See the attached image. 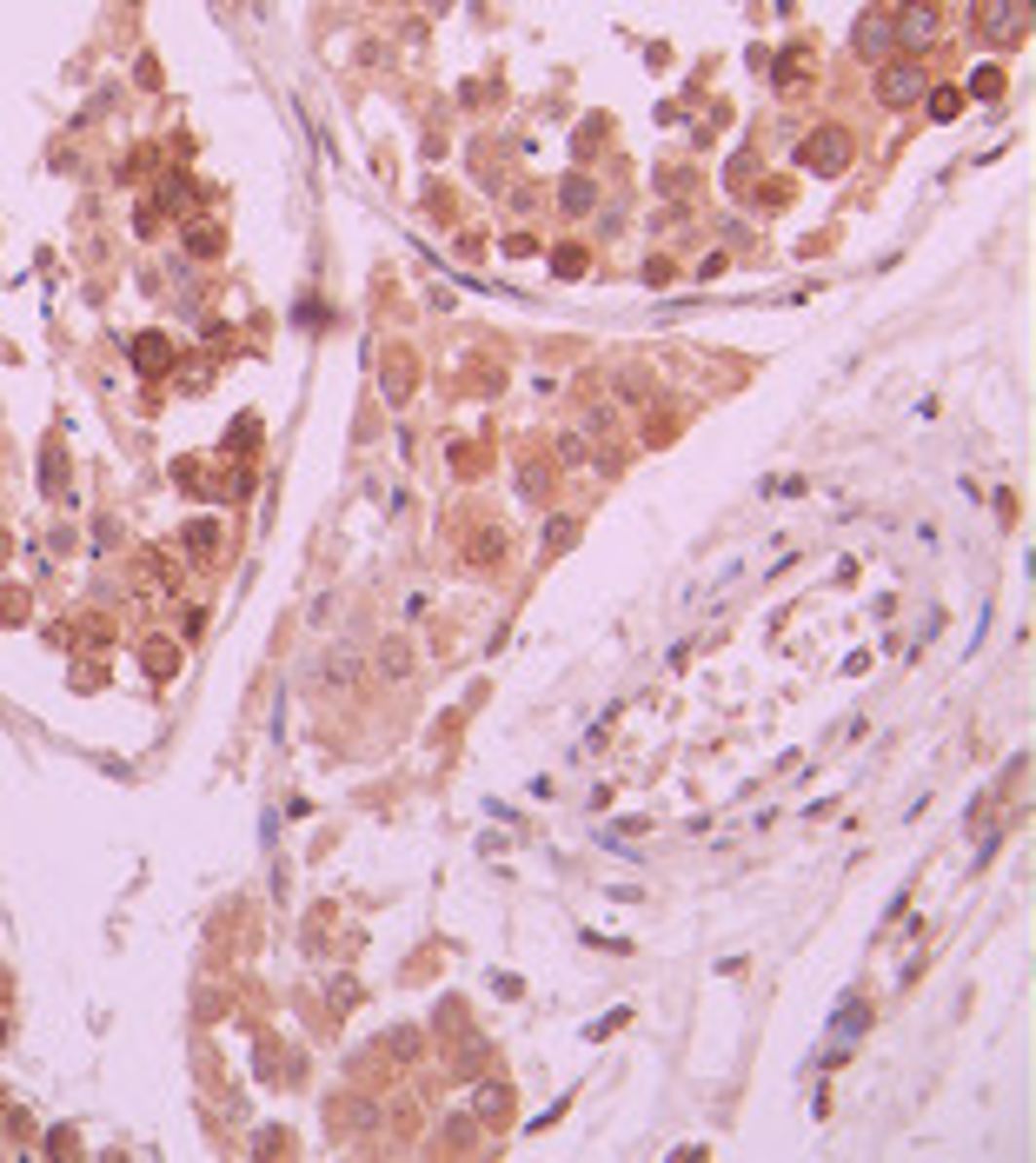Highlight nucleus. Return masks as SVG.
<instances>
[{
  "instance_id": "obj_1",
  "label": "nucleus",
  "mask_w": 1036,
  "mask_h": 1163,
  "mask_svg": "<svg viewBox=\"0 0 1036 1163\" xmlns=\"http://www.w3.org/2000/svg\"><path fill=\"white\" fill-rule=\"evenodd\" d=\"M797 167L817 173V180H837V173L851 167V133H844V127H817V133H804V140H797Z\"/></svg>"
},
{
  "instance_id": "obj_2",
  "label": "nucleus",
  "mask_w": 1036,
  "mask_h": 1163,
  "mask_svg": "<svg viewBox=\"0 0 1036 1163\" xmlns=\"http://www.w3.org/2000/svg\"><path fill=\"white\" fill-rule=\"evenodd\" d=\"M937 27H944V20H937V0H904V7L890 14V40H897L904 54H924L930 40H937Z\"/></svg>"
},
{
  "instance_id": "obj_3",
  "label": "nucleus",
  "mask_w": 1036,
  "mask_h": 1163,
  "mask_svg": "<svg viewBox=\"0 0 1036 1163\" xmlns=\"http://www.w3.org/2000/svg\"><path fill=\"white\" fill-rule=\"evenodd\" d=\"M877 100H884V107H917V100H924V67H917V54L890 60L884 74H877Z\"/></svg>"
},
{
  "instance_id": "obj_4",
  "label": "nucleus",
  "mask_w": 1036,
  "mask_h": 1163,
  "mask_svg": "<svg viewBox=\"0 0 1036 1163\" xmlns=\"http://www.w3.org/2000/svg\"><path fill=\"white\" fill-rule=\"evenodd\" d=\"M977 27L990 40H1017L1030 27V7H1017V0H977Z\"/></svg>"
},
{
  "instance_id": "obj_5",
  "label": "nucleus",
  "mask_w": 1036,
  "mask_h": 1163,
  "mask_svg": "<svg viewBox=\"0 0 1036 1163\" xmlns=\"http://www.w3.org/2000/svg\"><path fill=\"white\" fill-rule=\"evenodd\" d=\"M166 366H173V339L166 333H140L133 339V373L140 379H160Z\"/></svg>"
},
{
  "instance_id": "obj_6",
  "label": "nucleus",
  "mask_w": 1036,
  "mask_h": 1163,
  "mask_svg": "<svg viewBox=\"0 0 1036 1163\" xmlns=\"http://www.w3.org/2000/svg\"><path fill=\"white\" fill-rule=\"evenodd\" d=\"M851 40H857V54H870V60H877V54H890V47H897V40H890V14H864Z\"/></svg>"
},
{
  "instance_id": "obj_7",
  "label": "nucleus",
  "mask_w": 1036,
  "mask_h": 1163,
  "mask_svg": "<svg viewBox=\"0 0 1036 1163\" xmlns=\"http://www.w3.org/2000/svg\"><path fill=\"white\" fill-rule=\"evenodd\" d=\"M140 672H147V678H173V672H180V645L153 638L147 652H140Z\"/></svg>"
},
{
  "instance_id": "obj_8",
  "label": "nucleus",
  "mask_w": 1036,
  "mask_h": 1163,
  "mask_svg": "<svg viewBox=\"0 0 1036 1163\" xmlns=\"http://www.w3.org/2000/svg\"><path fill=\"white\" fill-rule=\"evenodd\" d=\"M558 200H565V213H592V206H598V187L585 180V173H572V180L558 187Z\"/></svg>"
},
{
  "instance_id": "obj_9",
  "label": "nucleus",
  "mask_w": 1036,
  "mask_h": 1163,
  "mask_svg": "<svg viewBox=\"0 0 1036 1163\" xmlns=\"http://www.w3.org/2000/svg\"><path fill=\"white\" fill-rule=\"evenodd\" d=\"M479 1117H485V1124H505V1117H512V1090H505V1084H485L479 1090Z\"/></svg>"
},
{
  "instance_id": "obj_10",
  "label": "nucleus",
  "mask_w": 1036,
  "mask_h": 1163,
  "mask_svg": "<svg viewBox=\"0 0 1036 1163\" xmlns=\"http://www.w3.org/2000/svg\"><path fill=\"white\" fill-rule=\"evenodd\" d=\"M213 545H220V526H213V519H193V526H186V552H193V559H213Z\"/></svg>"
},
{
  "instance_id": "obj_11",
  "label": "nucleus",
  "mask_w": 1036,
  "mask_h": 1163,
  "mask_svg": "<svg viewBox=\"0 0 1036 1163\" xmlns=\"http://www.w3.org/2000/svg\"><path fill=\"white\" fill-rule=\"evenodd\" d=\"M220 246H226V233H220V226H186V253H200V260H213Z\"/></svg>"
},
{
  "instance_id": "obj_12",
  "label": "nucleus",
  "mask_w": 1036,
  "mask_h": 1163,
  "mask_svg": "<svg viewBox=\"0 0 1036 1163\" xmlns=\"http://www.w3.org/2000/svg\"><path fill=\"white\" fill-rule=\"evenodd\" d=\"M578 545V519H552L545 526V552H572Z\"/></svg>"
},
{
  "instance_id": "obj_13",
  "label": "nucleus",
  "mask_w": 1036,
  "mask_h": 1163,
  "mask_svg": "<svg viewBox=\"0 0 1036 1163\" xmlns=\"http://www.w3.org/2000/svg\"><path fill=\"white\" fill-rule=\"evenodd\" d=\"M957 113H963L957 87H937V94H930V120H957Z\"/></svg>"
},
{
  "instance_id": "obj_14",
  "label": "nucleus",
  "mask_w": 1036,
  "mask_h": 1163,
  "mask_svg": "<svg viewBox=\"0 0 1036 1163\" xmlns=\"http://www.w3.org/2000/svg\"><path fill=\"white\" fill-rule=\"evenodd\" d=\"M552 273H558V280H578V273H585V246H558Z\"/></svg>"
},
{
  "instance_id": "obj_15",
  "label": "nucleus",
  "mask_w": 1036,
  "mask_h": 1163,
  "mask_svg": "<svg viewBox=\"0 0 1036 1163\" xmlns=\"http://www.w3.org/2000/svg\"><path fill=\"white\" fill-rule=\"evenodd\" d=\"M970 94H977V100H997L1003 94V67H977V74H970Z\"/></svg>"
},
{
  "instance_id": "obj_16",
  "label": "nucleus",
  "mask_w": 1036,
  "mask_h": 1163,
  "mask_svg": "<svg viewBox=\"0 0 1036 1163\" xmlns=\"http://www.w3.org/2000/svg\"><path fill=\"white\" fill-rule=\"evenodd\" d=\"M379 1051H392V1057H419V1031H392Z\"/></svg>"
},
{
  "instance_id": "obj_17",
  "label": "nucleus",
  "mask_w": 1036,
  "mask_h": 1163,
  "mask_svg": "<svg viewBox=\"0 0 1036 1163\" xmlns=\"http://www.w3.org/2000/svg\"><path fill=\"white\" fill-rule=\"evenodd\" d=\"M60 472H67V466H60V439H54V446H47V479H40V486H47V492H60V486H67Z\"/></svg>"
},
{
  "instance_id": "obj_18",
  "label": "nucleus",
  "mask_w": 1036,
  "mask_h": 1163,
  "mask_svg": "<svg viewBox=\"0 0 1036 1163\" xmlns=\"http://www.w3.org/2000/svg\"><path fill=\"white\" fill-rule=\"evenodd\" d=\"M0 619L20 625V619H27V592H0Z\"/></svg>"
},
{
  "instance_id": "obj_19",
  "label": "nucleus",
  "mask_w": 1036,
  "mask_h": 1163,
  "mask_svg": "<svg viewBox=\"0 0 1036 1163\" xmlns=\"http://www.w3.org/2000/svg\"><path fill=\"white\" fill-rule=\"evenodd\" d=\"M339 1124H346V1130H366L372 1124V1104H339Z\"/></svg>"
},
{
  "instance_id": "obj_20",
  "label": "nucleus",
  "mask_w": 1036,
  "mask_h": 1163,
  "mask_svg": "<svg viewBox=\"0 0 1036 1163\" xmlns=\"http://www.w3.org/2000/svg\"><path fill=\"white\" fill-rule=\"evenodd\" d=\"M326 672H333L339 685H352V678H359V658H352V652H339V658H326Z\"/></svg>"
},
{
  "instance_id": "obj_21",
  "label": "nucleus",
  "mask_w": 1036,
  "mask_h": 1163,
  "mask_svg": "<svg viewBox=\"0 0 1036 1163\" xmlns=\"http://www.w3.org/2000/svg\"><path fill=\"white\" fill-rule=\"evenodd\" d=\"M379 665H386V672L399 678V672H406V665H412V652H406V645H386V652H379Z\"/></svg>"
},
{
  "instance_id": "obj_22",
  "label": "nucleus",
  "mask_w": 1036,
  "mask_h": 1163,
  "mask_svg": "<svg viewBox=\"0 0 1036 1163\" xmlns=\"http://www.w3.org/2000/svg\"><path fill=\"white\" fill-rule=\"evenodd\" d=\"M499 552H505V539H499V532H492V539H472V559H479V565H492Z\"/></svg>"
},
{
  "instance_id": "obj_23",
  "label": "nucleus",
  "mask_w": 1036,
  "mask_h": 1163,
  "mask_svg": "<svg viewBox=\"0 0 1036 1163\" xmlns=\"http://www.w3.org/2000/svg\"><path fill=\"white\" fill-rule=\"evenodd\" d=\"M485 1070V1044H465V1057H459V1077H479Z\"/></svg>"
},
{
  "instance_id": "obj_24",
  "label": "nucleus",
  "mask_w": 1036,
  "mask_h": 1163,
  "mask_svg": "<svg viewBox=\"0 0 1036 1163\" xmlns=\"http://www.w3.org/2000/svg\"><path fill=\"white\" fill-rule=\"evenodd\" d=\"M0 1044H7V1017H0Z\"/></svg>"
}]
</instances>
